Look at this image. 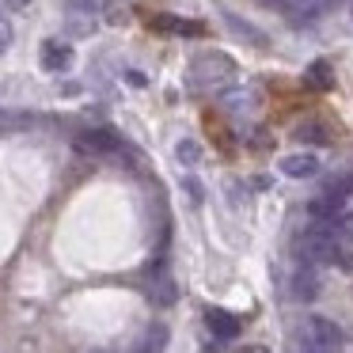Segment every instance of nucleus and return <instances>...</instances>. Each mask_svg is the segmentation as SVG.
Returning a JSON list of instances; mask_svg holds the SVG:
<instances>
[{
	"label": "nucleus",
	"instance_id": "nucleus-1",
	"mask_svg": "<svg viewBox=\"0 0 353 353\" xmlns=\"http://www.w3.org/2000/svg\"><path fill=\"white\" fill-rule=\"evenodd\" d=\"M190 84L198 92H228L236 84V61L228 54H201L190 65Z\"/></svg>",
	"mask_w": 353,
	"mask_h": 353
},
{
	"label": "nucleus",
	"instance_id": "nucleus-2",
	"mask_svg": "<svg viewBox=\"0 0 353 353\" xmlns=\"http://www.w3.org/2000/svg\"><path fill=\"white\" fill-rule=\"evenodd\" d=\"M296 353H342V330L327 315H307L296 334Z\"/></svg>",
	"mask_w": 353,
	"mask_h": 353
},
{
	"label": "nucleus",
	"instance_id": "nucleus-3",
	"mask_svg": "<svg viewBox=\"0 0 353 353\" xmlns=\"http://www.w3.org/2000/svg\"><path fill=\"white\" fill-rule=\"evenodd\" d=\"M281 175H289V179H312L315 171H319V160H315L312 152H292V156H281Z\"/></svg>",
	"mask_w": 353,
	"mask_h": 353
},
{
	"label": "nucleus",
	"instance_id": "nucleus-4",
	"mask_svg": "<svg viewBox=\"0 0 353 353\" xmlns=\"http://www.w3.org/2000/svg\"><path fill=\"white\" fill-rule=\"evenodd\" d=\"M72 65V50L65 42H42V69L46 72H65Z\"/></svg>",
	"mask_w": 353,
	"mask_h": 353
},
{
	"label": "nucleus",
	"instance_id": "nucleus-5",
	"mask_svg": "<svg viewBox=\"0 0 353 353\" xmlns=\"http://www.w3.org/2000/svg\"><path fill=\"white\" fill-rule=\"evenodd\" d=\"M209 330H213L216 338H236L239 334V319L228 312H209Z\"/></svg>",
	"mask_w": 353,
	"mask_h": 353
},
{
	"label": "nucleus",
	"instance_id": "nucleus-6",
	"mask_svg": "<svg viewBox=\"0 0 353 353\" xmlns=\"http://www.w3.org/2000/svg\"><path fill=\"white\" fill-rule=\"evenodd\" d=\"M254 103H259L254 92H228L224 95V107H228L232 114H247V110H254Z\"/></svg>",
	"mask_w": 353,
	"mask_h": 353
},
{
	"label": "nucleus",
	"instance_id": "nucleus-7",
	"mask_svg": "<svg viewBox=\"0 0 353 353\" xmlns=\"http://www.w3.org/2000/svg\"><path fill=\"white\" fill-rule=\"evenodd\" d=\"M84 148H95V152H110V148H118V141L110 137V133H88V137H84Z\"/></svg>",
	"mask_w": 353,
	"mask_h": 353
},
{
	"label": "nucleus",
	"instance_id": "nucleus-8",
	"mask_svg": "<svg viewBox=\"0 0 353 353\" xmlns=\"http://www.w3.org/2000/svg\"><path fill=\"white\" fill-rule=\"evenodd\" d=\"M307 84H312V88H330V69H327V61H315L312 69H307Z\"/></svg>",
	"mask_w": 353,
	"mask_h": 353
},
{
	"label": "nucleus",
	"instance_id": "nucleus-9",
	"mask_svg": "<svg viewBox=\"0 0 353 353\" xmlns=\"http://www.w3.org/2000/svg\"><path fill=\"white\" fill-rule=\"evenodd\" d=\"M125 16H130L125 4H118V0H110V4H107V19H110V23H125Z\"/></svg>",
	"mask_w": 353,
	"mask_h": 353
},
{
	"label": "nucleus",
	"instance_id": "nucleus-10",
	"mask_svg": "<svg viewBox=\"0 0 353 353\" xmlns=\"http://www.w3.org/2000/svg\"><path fill=\"white\" fill-rule=\"evenodd\" d=\"M179 160L194 163V160H198V145H194V141H183V145H179Z\"/></svg>",
	"mask_w": 353,
	"mask_h": 353
},
{
	"label": "nucleus",
	"instance_id": "nucleus-11",
	"mask_svg": "<svg viewBox=\"0 0 353 353\" xmlns=\"http://www.w3.org/2000/svg\"><path fill=\"white\" fill-rule=\"evenodd\" d=\"M296 137H312V141H319V145H323V141H327V133H323L319 125H300Z\"/></svg>",
	"mask_w": 353,
	"mask_h": 353
},
{
	"label": "nucleus",
	"instance_id": "nucleus-12",
	"mask_svg": "<svg viewBox=\"0 0 353 353\" xmlns=\"http://www.w3.org/2000/svg\"><path fill=\"white\" fill-rule=\"evenodd\" d=\"M8 46H12V27H8V23H0V54H4Z\"/></svg>",
	"mask_w": 353,
	"mask_h": 353
},
{
	"label": "nucleus",
	"instance_id": "nucleus-13",
	"mask_svg": "<svg viewBox=\"0 0 353 353\" xmlns=\"http://www.w3.org/2000/svg\"><path fill=\"white\" fill-rule=\"evenodd\" d=\"M236 353H270L266 345H243V350H236Z\"/></svg>",
	"mask_w": 353,
	"mask_h": 353
},
{
	"label": "nucleus",
	"instance_id": "nucleus-14",
	"mask_svg": "<svg viewBox=\"0 0 353 353\" xmlns=\"http://www.w3.org/2000/svg\"><path fill=\"white\" fill-rule=\"evenodd\" d=\"M266 4H281V8H285V4H289V0H266Z\"/></svg>",
	"mask_w": 353,
	"mask_h": 353
}]
</instances>
